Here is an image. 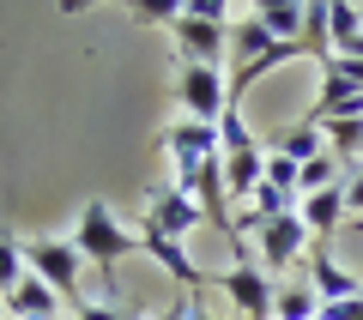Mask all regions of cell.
<instances>
[{
    "instance_id": "obj_30",
    "label": "cell",
    "mask_w": 363,
    "mask_h": 320,
    "mask_svg": "<svg viewBox=\"0 0 363 320\" xmlns=\"http://www.w3.org/2000/svg\"><path fill=\"white\" fill-rule=\"evenodd\" d=\"M157 320H188V302H169V308H164Z\"/></svg>"
},
{
    "instance_id": "obj_4",
    "label": "cell",
    "mask_w": 363,
    "mask_h": 320,
    "mask_svg": "<svg viewBox=\"0 0 363 320\" xmlns=\"http://www.w3.org/2000/svg\"><path fill=\"white\" fill-rule=\"evenodd\" d=\"M176 97H182V109H188V121L218 127L224 109H230V79H224L218 67H182L176 73Z\"/></svg>"
},
{
    "instance_id": "obj_20",
    "label": "cell",
    "mask_w": 363,
    "mask_h": 320,
    "mask_svg": "<svg viewBox=\"0 0 363 320\" xmlns=\"http://www.w3.org/2000/svg\"><path fill=\"white\" fill-rule=\"evenodd\" d=\"M321 85H333V91H363V61H357V55H327V61H321Z\"/></svg>"
},
{
    "instance_id": "obj_18",
    "label": "cell",
    "mask_w": 363,
    "mask_h": 320,
    "mask_svg": "<svg viewBox=\"0 0 363 320\" xmlns=\"http://www.w3.org/2000/svg\"><path fill=\"white\" fill-rule=\"evenodd\" d=\"M303 49H309L315 61L333 55V37H327V6H321V0H303Z\"/></svg>"
},
{
    "instance_id": "obj_28",
    "label": "cell",
    "mask_w": 363,
    "mask_h": 320,
    "mask_svg": "<svg viewBox=\"0 0 363 320\" xmlns=\"http://www.w3.org/2000/svg\"><path fill=\"white\" fill-rule=\"evenodd\" d=\"M188 13H200V18H218V25H230V6H224V0H188Z\"/></svg>"
},
{
    "instance_id": "obj_15",
    "label": "cell",
    "mask_w": 363,
    "mask_h": 320,
    "mask_svg": "<svg viewBox=\"0 0 363 320\" xmlns=\"http://www.w3.org/2000/svg\"><path fill=\"white\" fill-rule=\"evenodd\" d=\"M255 18H260L279 42H303V0H260Z\"/></svg>"
},
{
    "instance_id": "obj_23",
    "label": "cell",
    "mask_w": 363,
    "mask_h": 320,
    "mask_svg": "<svg viewBox=\"0 0 363 320\" xmlns=\"http://www.w3.org/2000/svg\"><path fill=\"white\" fill-rule=\"evenodd\" d=\"M297 176H303V169L291 164V157L267 152V188H279V193H297ZM297 200H303V193H297Z\"/></svg>"
},
{
    "instance_id": "obj_21",
    "label": "cell",
    "mask_w": 363,
    "mask_h": 320,
    "mask_svg": "<svg viewBox=\"0 0 363 320\" xmlns=\"http://www.w3.org/2000/svg\"><path fill=\"white\" fill-rule=\"evenodd\" d=\"M339 157L333 152H321L315 157V164H303V176H297V193H321V188H339Z\"/></svg>"
},
{
    "instance_id": "obj_13",
    "label": "cell",
    "mask_w": 363,
    "mask_h": 320,
    "mask_svg": "<svg viewBox=\"0 0 363 320\" xmlns=\"http://www.w3.org/2000/svg\"><path fill=\"white\" fill-rule=\"evenodd\" d=\"M315 314H321L315 284H303V278H285V284H279V296H272V320H315Z\"/></svg>"
},
{
    "instance_id": "obj_22",
    "label": "cell",
    "mask_w": 363,
    "mask_h": 320,
    "mask_svg": "<svg viewBox=\"0 0 363 320\" xmlns=\"http://www.w3.org/2000/svg\"><path fill=\"white\" fill-rule=\"evenodd\" d=\"M25 272H30V266H25V242H18V236H0V296L13 290Z\"/></svg>"
},
{
    "instance_id": "obj_6",
    "label": "cell",
    "mask_w": 363,
    "mask_h": 320,
    "mask_svg": "<svg viewBox=\"0 0 363 320\" xmlns=\"http://www.w3.org/2000/svg\"><path fill=\"white\" fill-rule=\"evenodd\" d=\"M212 284L230 296L236 320H272V296H279V278H267L260 266H230V272H218Z\"/></svg>"
},
{
    "instance_id": "obj_16",
    "label": "cell",
    "mask_w": 363,
    "mask_h": 320,
    "mask_svg": "<svg viewBox=\"0 0 363 320\" xmlns=\"http://www.w3.org/2000/svg\"><path fill=\"white\" fill-rule=\"evenodd\" d=\"M327 37H333V55H351L363 37V6H351V0H333L327 6Z\"/></svg>"
},
{
    "instance_id": "obj_3",
    "label": "cell",
    "mask_w": 363,
    "mask_h": 320,
    "mask_svg": "<svg viewBox=\"0 0 363 320\" xmlns=\"http://www.w3.org/2000/svg\"><path fill=\"white\" fill-rule=\"evenodd\" d=\"M242 236H255V248H260V272H267V278H279V272H297V260L315 248V236L303 230L297 212H285V218H267V224L242 218Z\"/></svg>"
},
{
    "instance_id": "obj_26",
    "label": "cell",
    "mask_w": 363,
    "mask_h": 320,
    "mask_svg": "<svg viewBox=\"0 0 363 320\" xmlns=\"http://www.w3.org/2000/svg\"><path fill=\"white\" fill-rule=\"evenodd\" d=\"M73 320H128V314H121L116 302H91V296H85V302L73 308Z\"/></svg>"
},
{
    "instance_id": "obj_5",
    "label": "cell",
    "mask_w": 363,
    "mask_h": 320,
    "mask_svg": "<svg viewBox=\"0 0 363 320\" xmlns=\"http://www.w3.org/2000/svg\"><path fill=\"white\" fill-rule=\"evenodd\" d=\"M169 37H176L182 67H218V61H224V49H230V25L188 13V0H182V18L169 25Z\"/></svg>"
},
{
    "instance_id": "obj_24",
    "label": "cell",
    "mask_w": 363,
    "mask_h": 320,
    "mask_svg": "<svg viewBox=\"0 0 363 320\" xmlns=\"http://www.w3.org/2000/svg\"><path fill=\"white\" fill-rule=\"evenodd\" d=\"M345 224H363V169L345 176Z\"/></svg>"
},
{
    "instance_id": "obj_19",
    "label": "cell",
    "mask_w": 363,
    "mask_h": 320,
    "mask_svg": "<svg viewBox=\"0 0 363 320\" xmlns=\"http://www.w3.org/2000/svg\"><path fill=\"white\" fill-rule=\"evenodd\" d=\"M327 152L339 157V164H351V157H363V121H327Z\"/></svg>"
},
{
    "instance_id": "obj_7",
    "label": "cell",
    "mask_w": 363,
    "mask_h": 320,
    "mask_svg": "<svg viewBox=\"0 0 363 320\" xmlns=\"http://www.w3.org/2000/svg\"><path fill=\"white\" fill-rule=\"evenodd\" d=\"M145 224L182 242V236L194 230V224H206V212H200V205L188 200V193L176 188V181H169V188H152V193H145Z\"/></svg>"
},
{
    "instance_id": "obj_10",
    "label": "cell",
    "mask_w": 363,
    "mask_h": 320,
    "mask_svg": "<svg viewBox=\"0 0 363 320\" xmlns=\"http://www.w3.org/2000/svg\"><path fill=\"white\" fill-rule=\"evenodd\" d=\"M297 218H303V230L315 236V248H321L327 236L345 224V181H339V188H321V193H303V200H297Z\"/></svg>"
},
{
    "instance_id": "obj_25",
    "label": "cell",
    "mask_w": 363,
    "mask_h": 320,
    "mask_svg": "<svg viewBox=\"0 0 363 320\" xmlns=\"http://www.w3.org/2000/svg\"><path fill=\"white\" fill-rule=\"evenodd\" d=\"M133 18H157V25H176L182 6H176V0H140V6H133Z\"/></svg>"
},
{
    "instance_id": "obj_27",
    "label": "cell",
    "mask_w": 363,
    "mask_h": 320,
    "mask_svg": "<svg viewBox=\"0 0 363 320\" xmlns=\"http://www.w3.org/2000/svg\"><path fill=\"white\" fill-rule=\"evenodd\" d=\"M315 320H363V296H357V302H321Z\"/></svg>"
},
{
    "instance_id": "obj_12",
    "label": "cell",
    "mask_w": 363,
    "mask_h": 320,
    "mask_svg": "<svg viewBox=\"0 0 363 320\" xmlns=\"http://www.w3.org/2000/svg\"><path fill=\"white\" fill-rule=\"evenodd\" d=\"M164 152L176 157V164L182 157H212L218 152V127H206V121H176V127L164 133Z\"/></svg>"
},
{
    "instance_id": "obj_1",
    "label": "cell",
    "mask_w": 363,
    "mask_h": 320,
    "mask_svg": "<svg viewBox=\"0 0 363 320\" xmlns=\"http://www.w3.org/2000/svg\"><path fill=\"white\" fill-rule=\"evenodd\" d=\"M73 248H79L85 266H97L109 302H116V266L128 254H140V230H128L104 200H85V205H79V224H73Z\"/></svg>"
},
{
    "instance_id": "obj_17",
    "label": "cell",
    "mask_w": 363,
    "mask_h": 320,
    "mask_svg": "<svg viewBox=\"0 0 363 320\" xmlns=\"http://www.w3.org/2000/svg\"><path fill=\"white\" fill-rule=\"evenodd\" d=\"M272 42H279V37H272V30H267V25H260V18H255V13H248V18H242V25H236V30H230V55H236V67H248V61H260V55H267V49H272Z\"/></svg>"
},
{
    "instance_id": "obj_14",
    "label": "cell",
    "mask_w": 363,
    "mask_h": 320,
    "mask_svg": "<svg viewBox=\"0 0 363 320\" xmlns=\"http://www.w3.org/2000/svg\"><path fill=\"white\" fill-rule=\"evenodd\" d=\"M272 152L291 157V164L303 169V164H315V157L327 152V133H321V127H309V121H297V127H285L279 139H272Z\"/></svg>"
},
{
    "instance_id": "obj_29",
    "label": "cell",
    "mask_w": 363,
    "mask_h": 320,
    "mask_svg": "<svg viewBox=\"0 0 363 320\" xmlns=\"http://www.w3.org/2000/svg\"><path fill=\"white\" fill-rule=\"evenodd\" d=\"M188 320H236V314H212V308H200V302H188Z\"/></svg>"
},
{
    "instance_id": "obj_11",
    "label": "cell",
    "mask_w": 363,
    "mask_h": 320,
    "mask_svg": "<svg viewBox=\"0 0 363 320\" xmlns=\"http://www.w3.org/2000/svg\"><path fill=\"white\" fill-rule=\"evenodd\" d=\"M309 284H315L321 302H357V296H363V278H357V272H345L327 248H315V254H309Z\"/></svg>"
},
{
    "instance_id": "obj_9",
    "label": "cell",
    "mask_w": 363,
    "mask_h": 320,
    "mask_svg": "<svg viewBox=\"0 0 363 320\" xmlns=\"http://www.w3.org/2000/svg\"><path fill=\"white\" fill-rule=\"evenodd\" d=\"M61 308H67V302L37 278V272H25L13 290L0 296V314H6V320H61Z\"/></svg>"
},
{
    "instance_id": "obj_8",
    "label": "cell",
    "mask_w": 363,
    "mask_h": 320,
    "mask_svg": "<svg viewBox=\"0 0 363 320\" xmlns=\"http://www.w3.org/2000/svg\"><path fill=\"white\" fill-rule=\"evenodd\" d=\"M140 254H145V260H157V266H164L169 278L182 284V290H194V296H200L206 272H200L194 260H188V248H182L176 236H164V230H152V224H140Z\"/></svg>"
},
{
    "instance_id": "obj_2",
    "label": "cell",
    "mask_w": 363,
    "mask_h": 320,
    "mask_svg": "<svg viewBox=\"0 0 363 320\" xmlns=\"http://www.w3.org/2000/svg\"><path fill=\"white\" fill-rule=\"evenodd\" d=\"M25 266L61 296L67 308L85 302V260H79L73 242H55V236H25Z\"/></svg>"
}]
</instances>
